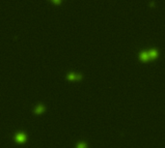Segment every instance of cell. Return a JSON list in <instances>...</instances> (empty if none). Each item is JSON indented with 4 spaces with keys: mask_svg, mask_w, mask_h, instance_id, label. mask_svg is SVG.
<instances>
[{
    "mask_svg": "<svg viewBox=\"0 0 165 148\" xmlns=\"http://www.w3.org/2000/svg\"><path fill=\"white\" fill-rule=\"evenodd\" d=\"M140 58L142 60H148L149 58H150V56H149V53H148V52H146V51H143V52H141Z\"/></svg>",
    "mask_w": 165,
    "mask_h": 148,
    "instance_id": "6da1fadb",
    "label": "cell"
},
{
    "mask_svg": "<svg viewBox=\"0 0 165 148\" xmlns=\"http://www.w3.org/2000/svg\"><path fill=\"white\" fill-rule=\"evenodd\" d=\"M17 140L18 142H23L25 140V135L23 134H19V135H17Z\"/></svg>",
    "mask_w": 165,
    "mask_h": 148,
    "instance_id": "7a4b0ae2",
    "label": "cell"
},
{
    "mask_svg": "<svg viewBox=\"0 0 165 148\" xmlns=\"http://www.w3.org/2000/svg\"><path fill=\"white\" fill-rule=\"evenodd\" d=\"M148 53H149L150 58H154V57L157 56V51H156V50H151V51H149Z\"/></svg>",
    "mask_w": 165,
    "mask_h": 148,
    "instance_id": "3957f363",
    "label": "cell"
},
{
    "mask_svg": "<svg viewBox=\"0 0 165 148\" xmlns=\"http://www.w3.org/2000/svg\"><path fill=\"white\" fill-rule=\"evenodd\" d=\"M68 77L70 78V80H75V78H80L81 76H80V75H74V74H73V73H70V74H69L68 75Z\"/></svg>",
    "mask_w": 165,
    "mask_h": 148,
    "instance_id": "277c9868",
    "label": "cell"
},
{
    "mask_svg": "<svg viewBox=\"0 0 165 148\" xmlns=\"http://www.w3.org/2000/svg\"><path fill=\"white\" fill-rule=\"evenodd\" d=\"M43 110H44V106H38V108L36 110V112H37V113H40V112H42Z\"/></svg>",
    "mask_w": 165,
    "mask_h": 148,
    "instance_id": "5b68a950",
    "label": "cell"
},
{
    "mask_svg": "<svg viewBox=\"0 0 165 148\" xmlns=\"http://www.w3.org/2000/svg\"><path fill=\"white\" fill-rule=\"evenodd\" d=\"M78 148H86V146H85V144L84 143H80V144H78Z\"/></svg>",
    "mask_w": 165,
    "mask_h": 148,
    "instance_id": "8992f818",
    "label": "cell"
},
{
    "mask_svg": "<svg viewBox=\"0 0 165 148\" xmlns=\"http://www.w3.org/2000/svg\"><path fill=\"white\" fill-rule=\"evenodd\" d=\"M52 1H54L55 3H60V1H61V0H52Z\"/></svg>",
    "mask_w": 165,
    "mask_h": 148,
    "instance_id": "52a82bcc",
    "label": "cell"
}]
</instances>
